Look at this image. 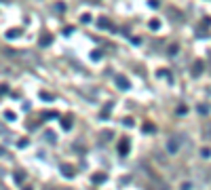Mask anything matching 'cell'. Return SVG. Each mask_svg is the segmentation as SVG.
<instances>
[{
  "mask_svg": "<svg viewBox=\"0 0 211 190\" xmlns=\"http://www.w3.org/2000/svg\"><path fill=\"white\" fill-rule=\"evenodd\" d=\"M118 150H121V154H127V152H129V140H123V144H121Z\"/></svg>",
  "mask_w": 211,
  "mask_h": 190,
  "instance_id": "5",
  "label": "cell"
},
{
  "mask_svg": "<svg viewBox=\"0 0 211 190\" xmlns=\"http://www.w3.org/2000/svg\"><path fill=\"white\" fill-rule=\"evenodd\" d=\"M167 148H169V152H177L179 150V140H175V137H171L167 144Z\"/></svg>",
  "mask_w": 211,
  "mask_h": 190,
  "instance_id": "1",
  "label": "cell"
},
{
  "mask_svg": "<svg viewBox=\"0 0 211 190\" xmlns=\"http://www.w3.org/2000/svg\"><path fill=\"white\" fill-rule=\"evenodd\" d=\"M184 190H190V184H184Z\"/></svg>",
  "mask_w": 211,
  "mask_h": 190,
  "instance_id": "15",
  "label": "cell"
},
{
  "mask_svg": "<svg viewBox=\"0 0 211 190\" xmlns=\"http://www.w3.org/2000/svg\"><path fill=\"white\" fill-rule=\"evenodd\" d=\"M150 28H152V30H158V19H152V21H150Z\"/></svg>",
  "mask_w": 211,
  "mask_h": 190,
  "instance_id": "9",
  "label": "cell"
},
{
  "mask_svg": "<svg viewBox=\"0 0 211 190\" xmlns=\"http://www.w3.org/2000/svg\"><path fill=\"white\" fill-rule=\"evenodd\" d=\"M150 6L152 8H158V0H150Z\"/></svg>",
  "mask_w": 211,
  "mask_h": 190,
  "instance_id": "14",
  "label": "cell"
},
{
  "mask_svg": "<svg viewBox=\"0 0 211 190\" xmlns=\"http://www.w3.org/2000/svg\"><path fill=\"white\" fill-rule=\"evenodd\" d=\"M4 116H6V120H15V114H13V112H6Z\"/></svg>",
  "mask_w": 211,
  "mask_h": 190,
  "instance_id": "11",
  "label": "cell"
},
{
  "mask_svg": "<svg viewBox=\"0 0 211 190\" xmlns=\"http://www.w3.org/2000/svg\"><path fill=\"white\" fill-rule=\"evenodd\" d=\"M15 36H19V30H9L6 32V38H15Z\"/></svg>",
  "mask_w": 211,
  "mask_h": 190,
  "instance_id": "7",
  "label": "cell"
},
{
  "mask_svg": "<svg viewBox=\"0 0 211 190\" xmlns=\"http://www.w3.org/2000/svg\"><path fill=\"white\" fill-rule=\"evenodd\" d=\"M116 85H118V87H121V89H129V83H127L125 78H123V76H116Z\"/></svg>",
  "mask_w": 211,
  "mask_h": 190,
  "instance_id": "2",
  "label": "cell"
},
{
  "mask_svg": "<svg viewBox=\"0 0 211 190\" xmlns=\"http://www.w3.org/2000/svg\"><path fill=\"white\" fill-rule=\"evenodd\" d=\"M61 169H63V171L68 173V178H72V173H74V171H72V167H70V165H63Z\"/></svg>",
  "mask_w": 211,
  "mask_h": 190,
  "instance_id": "8",
  "label": "cell"
},
{
  "mask_svg": "<svg viewBox=\"0 0 211 190\" xmlns=\"http://www.w3.org/2000/svg\"><path fill=\"white\" fill-rule=\"evenodd\" d=\"M203 156H205V158H209V156H211V150H209V148H205V150H203Z\"/></svg>",
  "mask_w": 211,
  "mask_h": 190,
  "instance_id": "12",
  "label": "cell"
},
{
  "mask_svg": "<svg viewBox=\"0 0 211 190\" xmlns=\"http://www.w3.org/2000/svg\"><path fill=\"white\" fill-rule=\"evenodd\" d=\"M97 25H99V28H104V30H106V28H112V25H110V23H108V19H106V17H101V19H99V23H97Z\"/></svg>",
  "mask_w": 211,
  "mask_h": 190,
  "instance_id": "6",
  "label": "cell"
},
{
  "mask_svg": "<svg viewBox=\"0 0 211 190\" xmlns=\"http://www.w3.org/2000/svg\"><path fill=\"white\" fill-rule=\"evenodd\" d=\"M93 180H95V182H104V173H95Z\"/></svg>",
  "mask_w": 211,
  "mask_h": 190,
  "instance_id": "10",
  "label": "cell"
},
{
  "mask_svg": "<svg viewBox=\"0 0 211 190\" xmlns=\"http://www.w3.org/2000/svg\"><path fill=\"white\" fill-rule=\"evenodd\" d=\"M17 146H19V148H26V146H28V140H19Z\"/></svg>",
  "mask_w": 211,
  "mask_h": 190,
  "instance_id": "13",
  "label": "cell"
},
{
  "mask_svg": "<svg viewBox=\"0 0 211 190\" xmlns=\"http://www.w3.org/2000/svg\"><path fill=\"white\" fill-rule=\"evenodd\" d=\"M0 133H4V127H2V125H0Z\"/></svg>",
  "mask_w": 211,
  "mask_h": 190,
  "instance_id": "17",
  "label": "cell"
},
{
  "mask_svg": "<svg viewBox=\"0 0 211 190\" xmlns=\"http://www.w3.org/2000/svg\"><path fill=\"white\" fill-rule=\"evenodd\" d=\"M42 135H44V140H46V142H55V133H53V131H44V133H42Z\"/></svg>",
  "mask_w": 211,
  "mask_h": 190,
  "instance_id": "4",
  "label": "cell"
},
{
  "mask_svg": "<svg viewBox=\"0 0 211 190\" xmlns=\"http://www.w3.org/2000/svg\"><path fill=\"white\" fill-rule=\"evenodd\" d=\"M201 72H203V63H201V61H196V63H194V68H192V74H194V76H199Z\"/></svg>",
  "mask_w": 211,
  "mask_h": 190,
  "instance_id": "3",
  "label": "cell"
},
{
  "mask_svg": "<svg viewBox=\"0 0 211 190\" xmlns=\"http://www.w3.org/2000/svg\"><path fill=\"white\" fill-rule=\"evenodd\" d=\"M0 156H6V152H4V150H0Z\"/></svg>",
  "mask_w": 211,
  "mask_h": 190,
  "instance_id": "16",
  "label": "cell"
}]
</instances>
